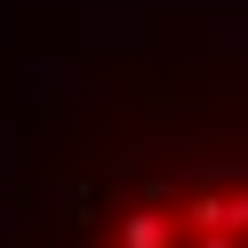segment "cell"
Returning a JSON list of instances; mask_svg holds the SVG:
<instances>
[{"label": "cell", "mask_w": 248, "mask_h": 248, "mask_svg": "<svg viewBox=\"0 0 248 248\" xmlns=\"http://www.w3.org/2000/svg\"><path fill=\"white\" fill-rule=\"evenodd\" d=\"M72 248H248V144H200L120 176Z\"/></svg>", "instance_id": "6da1fadb"}]
</instances>
